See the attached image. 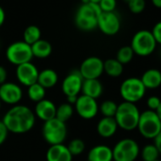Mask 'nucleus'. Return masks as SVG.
Returning a JSON list of instances; mask_svg holds the SVG:
<instances>
[{"label": "nucleus", "instance_id": "nucleus-41", "mask_svg": "<svg viewBox=\"0 0 161 161\" xmlns=\"http://www.w3.org/2000/svg\"><path fill=\"white\" fill-rule=\"evenodd\" d=\"M151 1L155 8L161 9V0H151Z\"/></svg>", "mask_w": 161, "mask_h": 161}, {"label": "nucleus", "instance_id": "nucleus-45", "mask_svg": "<svg viewBox=\"0 0 161 161\" xmlns=\"http://www.w3.org/2000/svg\"><path fill=\"white\" fill-rule=\"evenodd\" d=\"M0 108H1V101H0Z\"/></svg>", "mask_w": 161, "mask_h": 161}, {"label": "nucleus", "instance_id": "nucleus-43", "mask_svg": "<svg viewBox=\"0 0 161 161\" xmlns=\"http://www.w3.org/2000/svg\"><path fill=\"white\" fill-rule=\"evenodd\" d=\"M101 1H102V0H90V2H92V3H97V4H99Z\"/></svg>", "mask_w": 161, "mask_h": 161}, {"label": "nucleus", "instance_id": "nucleus-22", "mask_svg": "<svg viewBox=\"0 0 161 161\" xmlns=\"http://www.w3.org/2000/svg\"><path fill=\"white\" fill-rule=\"evenodd\" d=\"M58 74L51 68H46L39 72L37 83L45 89L54 87L58 83Z\"/></svg>", "mask_w": 161, "mask_h": 161}, {"label": "nucleus", "instance_id": "nucleus-15", "mask_svg": "<svg viewBox=\"0 0 161 161\" xmlns=\"http://www.w3.org/2000/svg\"><path fill=\"white\" fill-rule=\"evenodd\" d=\"M15 73L18 82L22 86L29 87L37 83L39 70L31 62L18 65Z\"/></svg>", "mask_w": 161, "mask_h": 161}, {"label": "nucleus", "instance_id": "nucleus-34", "mask_svg": "<svg viewBox=\"0 0 161 161\" xmlns=\"http://www.w3.org/2000/svg\"><path fill=\"white\" fill-rule=\"evenodd\" d=\"M161 103V100L156 97V96H151L148 98L147 100V106H148V110H151V111H154L158 108V106L160 105Z\"/></svg>", "mask_w": 161, "mask_h": 161}, {"label": "nucleus", "instance_id": "nucleus-4", "mask_svg": "<svg viewBox=\"0 0 161 161\" xmlns=\"http://www.w3.org/2000/svg\"><path fill=\"white\" fill-rule=\"evenodd\" d=\"M156 42L152 34V31L141 30L135 33L132 38L130 47L134 53L140 57L150 56L156 47Z\"/></svg>", "mask_w": 161, "mask_h": 161}, {"label": "nucleus", "instance_id": "nucleus-44", "mask_svg": "<svg viewBox=\"0 0 161 161\" xmlns=\"http://www.w3.org/2000/svg\"><path fill=\"white\" fill-rule=\"evenodd\" d=\"M82 1V4H87L90 2V0H80Z\"/></svg>", "mask_w": 161, "mask_h": 161}, {"label": "nucleus", "instance_id": "nucleus-27", "mask_svg": "<svg viewBox=\"0 0 161 161\" xmlns=\"http://www.w3.org/2000/svg\"><path fill=\"white\" fill-rule=\"evenodd\" d=\"M73 113H74V109H73V106L71 104H69L67 103H62L56 108L55 118L65 123L73 116Z\"/></svg>", "mask_w": 161, "mask_h": 161}, {"label": "nucleus", "instance_id": "nucleus-12", "mask_svg": "<svg viewBox=\"0 0 161 161\" xmlns=\"http://www.w3.org/2000/svg\"><path fill=\"white\" fill-rule=\"evenodd\" d=\"M83 82L84 78L80 75L79 69H73L64 79L62 83V91L66 97H78L80 91H82Z\"/></svg>", "mask_w": 161, "mask_h": 161}, {"label": "nucleus", "instance_id": "nucleus-11", "mask_svg": "<svg viewBox=\"0 0 161 161\" xmlns=\"http://www.w3.org/2000/svg\"><path fill=\"white\" fill-rule=\"evenodd\" d=\"M74 105L77 114L84 119H91L95 118L99 112V104L97 100L85 95L79 96Z\"/></svg>", "mask_w": 161, "mask_h": 161}, {"label": "nucleus", "instance_id": "nucleus-20", "mask_svg": "<svg viewBox=\"0 0 161 161\" xmlns=\"http://www.w3.org/2000/svg\"><path fill=\"white\" fill-rule=\"evenodd\" d=\"M146 89H155L161 86V71L156 68L147 69L140 78Z\"/></svg>", "mask_w": 161, "mask_h": 161}, {"label": "nucleus", "instance_id": "nucleus-32", "mask_svg": "<svg viewBox=\"0 0 161 161\" xmlns=\"http://www.w3.org/2000/svg\"><path fill=\"white\" fill-rule=\"evenodd\" d=\"M128 8L130 12L134 14H141L146 6L145 0H129L127 2Z\"/></svg>", "mask_w": 161, "mask_h": 161}, {"label": "nucleus", "instance_id": "nucleus-5", "mask_svg": "<svg viewBox=\"0 0 161 161\" xmlns=\"http://www.w3.org/2000/svg\"><path fill=\"white\" fill-rule=\"evenodd\" d=\"M146 90L147 89L143 86L140 78L130 77L121 83L119 94L124 102L136 103L144 97Z\"/></svg>", "mask_w": 161, "mask_h": 161}, {"label": "nucleus", "instance_id": "nucleus-18", "mask_svg": "<svg viewBox=\"0 0 161 161\" xmlns=\"http://www.w3.org/2000/svg\"><path fill=\"white\" fill-rule=\"evenodd\" d=\"M83 95L90 97L92 99H99L103 92V86L102 83L99 80V79H89V80H84L82 91Z\"/></svg>", "mask_w": 161, "mask_h": 161}, {"label": "nucleus", "instance_id": "nucleus-9", "mask_svg": "<svg viewBox=\"0 0 161 161\" xmlns=\"http://www.w3.org/2000/svg\"><path fill=\"white\" fill-rule=\"evenodd\" d=\"M6 57L11 64L18 66L31 62L33 55L30 45L24 41H17L8 47L6 50Z\"/></svg>", "mask_w": 161, "mask_h": 161}, {"label": "nucleus", "instance_id": "nucleus-13", "mask_svg": "<svg viewBox=\"0 0 161 161\" xmlns=\"http://www.w3.org/2000/svg\"><path fill=\"white\" fill-rule=\"evenodd\" d=\"M98 28L105 35H115L120 30V19L115 12L102 13L98 18Z\"/></svg>", "mask_w": 161, "mask_h": 161}, {"label": "nucleus", "instance_id": "nucleus-40", "mask_svg": "<svg viewBox=\"0 0 161 161\" xmlns=\"http://www.w3.org/2000/svg\"><path fill=\"white\" fill-rule=\"evenodd\" d=\"M79 97V96H78ZM78 97H76V96H70V97H66V100H67V103H69V104H75L76 103V102H77V99H78Z\"/></svg>", "mask_w": 161, "mask_h": 161}, {"label": "nucleus", "instance_id": "nucleus-2", "mask_svg": "<svg viewBox=\"0 0 161 161\" xmlns=\"http://www.w3.org/2000/svg\"><path fill=\"white\" fill-rule=\"evenodd\" d=\"M100 5L89 2L82 4L77 10L75 24L78 29L84 31H90L98 28V18L102 14Z\"/></svg>", "mask_w": 161, "mask_h": 161}, {"label": "nucleus", "instance_id": "nucleus-17", "mask_svg": "<svg viewBox=\"0 0 161 161\" xmlns=\"http://www.w3.org/2000/svg\"><path fill=\"white\" fill-rule=\"evenodd\" d=\"M47 161H72V154L64 144L50 145L46 154Z\"/></svg>", "mask_w": 161, "mask_h": 161}, {"label": "nucleus", "instance_id": "nucleus-36", "mask_svg": "<svg viewBox=\"0 0 161 161\" xmlns=\"http://www.w3.org/2000/svg\"><path fill=\"white\" fill-rule=\"evenodd\" d=\"M9 131L2 120H0V146H1L7 139Z\"/></svg>", "mask_w": 161, "mask_h": 161}, {"label": "nucleus", "instance_id": "nucleus-26", "mask_svg": "<svg viewBox=\"0 0 161 161\" xmlns=\"http://www.w3.org/2000/svg\"><path fill=\"white\" fill-rule=\"evenodd\" d=\"M28 97L34 103H39L46 99V89L38 83L28 87Z\"/></svg>", "mask_w": 161, "mask_h": 161}, {"label": "nucleus", "instance_id": "nucleus-31", "mask_svg": "<svg viewBox=\"0 0 161 161\" xmlns=\"http://www.w3.org/2000/svg\"><path fill=\"white\" fill-rule=\"evenodd\" d=\"M67 148H68L70 153L72 154V156L80 155L84 153V151L86 149V143L80 138H74L69 142V144L67 145Z\"/></svg>", "mask_w": 161, "mask_h": 161}, {"label": "nucleus", "instance_id": "nucleus-10", "mask_svg": "<svg viewBox=\"0 0 161 161\" xmlns=\"http://www.w3.org/2000/svg\"><path fill=\"white\" fill-rule=\"evenodd\" d=\"M79 71L84 80L99 79L103 73V61L96 56H91L83 61Z\"/></svg>", "mask_w": 161, "mask_h": 161}, {"label": "nucleus", "instance_id": "nucleus-16", "mask_svg": "<svg viewBox=\"0 0 161 161\" xmlns=\"http://www.w3.org/2000/svg\"><path fill=\"white\" fill-rule=\"evenodd\" d=\"M56 108L57 106L53 102L47 99H44L41 102L37 103L34 108V115L44 122L50 120L56 116Z\"/></svg>", "mask_w": 161, "mask_h": 161}, {"label": "nucleus", "instance_id": "nucleus-29", "mask_svg": "<svg viewBox=\"0 0 161 161\" xmlns=\"http://www.w3.org/2000/svg\"><path fill=\"white\" fill-rule=\"evenodd\" d=\"M140 154L143 161H154L158 159L159 152L154 144H147L142 148Z\"/></svg>", "mask_w": 161, "mask_h": 161}, {"label": "nucleus", "instance_id": "nucleus-25", "mask_svg": "<svg viewBox=\"0 0 161 161\" xmlns=\"http://www.w3.org/2000/svg\"><path fill=\"white\" fill-rule=\"evenodd\" d=\"M23 41L31 46L41 39V30L35 25H31L26 28L23 33Z\"/></svg>", "mask_w": 161, "mask_h": 161}, {"label": "nucleus", "instance_id": "nucleus-3", "mask_svg": "<svg viewBox=\"0 0 161 161\" xmlns=\"http://www.w3.org/2000/svg\"><path fill=\"white\" fill-rule=\"evenodd\" d=\"M140 112L136 103L123 102L118 105L114 119L119 128L125 131H133L137 127Z\"/></svg>", "mask_w": 161, "mask_h": 161}, {"label": "nucleus", "instance_id": "nucleus-24", "mask_svg": "<svg viewBox=\"0 0 161 161\" xmlns=\"http://www.w3.org/2000/svg\"><path fill=\"white\" fill-rule=\"evenodd\" d=\"M103 72L109 77L118 78L123 72V65L117 59H107L103 62Z\"/></svg>", "mask_w": 161, "mask_h": 161}, {"label": "nucleus", "instance_id": "nucleus-14", "mask_svg": "<svg viewBox=\"0 0 161 161\" xmlns=\"http://www.w3.org/2000/svg\"><path fill=\"white\" fill-rule=\"evenodd\" d=\"M23 98V91L19 85L6 82L0 86V101L10 105H16Z\"/></svg>", "mask_w": 161, "mask_h": 161}, {"label": "nucleus", "instance_id": "nucleus-30", "mask_svg": "<svg viewBox=\"0 0 161 161\" xmlns=\"http://www.w3.org/2000/svg\"><path fill=\"white\" fill-rule=\"evenodd\" d=\"M118 109V104L113 101H104L99 107L102 115L105 118H114Z\"/></svg>", "mask_w": 161, "mask_h": 161}, {"label": "nucleus", "instance_id": "nucleus-35", "mask_svg": "<svg viewBox=\"0 0 161 161\" xmlns=\"http://www.w3.org/2000/svg\"><path fill=\"white\" fill-rule=\"evenodd\" d=\"M152 34H153L156 44L161 45V21L157 22L153 26V28L152 30Z\"/></svg>", "mask_w": 161, "mask_h": 161}, {"label": "nucleus", "instance_id": "nucleus-8", "mask_svg": "<svg viewBox=\"0 0 161 161\" xmlns=\"http://www.w3.org/2000/svg\"><path fill=\"white\" fill-rule=\"evenodd\" d=\"M113 161H136L140 153L137 142L132 138H123L112 149Z\"/></svg>", "mask_w": 161, "mask_h": 161}, {"label": "nucleus", "instance_id": "nucleus-1", "mask_svg": "<svg viewBox=\"0 0 161 161\" xmlns=\"http://www.w3.org/2000/svg\"><path fill=\"white\" fill-rule=\"evenodd\" d=\"M35 119L36 117L30 107L16 104L7 111L2 121L6 125L9 133L25 134L33 128Z\"/></svg>", "mask_w": 161, "mask_h": 161}, {"label": "nucleus", "instance_id": "nucleus-28", "mask_svg": "<svg viewBox=\"0 0 161 161\" xmlns=\"http://www.w3.org/2000/svg\"><path fill=\"white\" fill-rule=\"evenodd\" d=\"M134 55H135V53H134L132 47H131L130 46H124V47H120V48L118 50L116 59H117L122 65H124V64H129V63L133 60Z\"/></svg>", "mask_w": 161, "mask_h": 161}, {"label": "nucleus", "instance_id": "nucleus-23", "mask_svg": "<svg viewBox=\"0 0 161 161\" xmlns=\"http://www.w3.org/2000/svg\"><path fill=\"white\" fill-rule=\"evenodd\" d=\"M31 52L33 57L39 58V59H45L47 58L51 52H52V47L49 42L40 39L36 43L31 46Z\"/></svg>", "mask_w": 161, "mask_h": 161}, {"label": "nucleus", "instance_id": "nucleus-21", "mask_svg": "<svg viewBox=\"0 0 161 161\" xmlns=\"http://www.w3.org/2000/svg\"><path fill=\"white\" fill-rule=\"evenodd\" d=\"M118 124L114 118H105L103 117L97 124V132L98 134L104 138H109L113 136L117 130Z\"/></svg>", "mask_w": 161, "mask_h": 161}, {"label": "nucleus", "instance_id": "nucleus-7", "mask_svg": "<svg viewBox=\"0 0 161 161\" xmlns=\"http://www.w3.org/2000/svg\"><path fill=\"white\" fill-rule=\"evenodd\" d=\"M42 134L44 139L50 145L63 144L67 136L66 124L56 118L44 122Z\"/></svg>", "mask_w": 161, "mask_h": 161}, {"label": "nucleus", "instance_id": "nucleus-19", "mask_svg": "<svg viewBox=\"0 0 161 161\" xmlns=\"http://www.w3.org/2000/svg\"><path fill=\"white\" fill-rule=\"evenodd\" d=\"M87 161H113L112 149L103 144L96 145L88 152Z\"/></svg>", "mask_w": 161, "mask_h": 161}, {"label": "nucleus", "instance_id": "nucleus-38", "mask_svg": "<svg viewBox=\"0 0 161 161\" xmlns=\"http://www.w3.org/2000/svg\"><path fill=\"white\" fill-rule=\"evenodd\" d=\"M154 139V146L156 147V149L159 152V154H161V132L153 138Z\"/></svg>", "mask_w": 161, "mask_h": 161}, {"label": "nucleus", "instance_id": "nucleus-37", "mask_svg": "<svg viewBox=\"0 0 161 161\" xmlns=\"http://www.w3.org/2000/svg\"><path fill=\"white\" fill-rule=\"evenodd\" d=\"M7 77H8V72H7L6 68L2 65H0V86L6 83Z\"/></svg>", "mask_w": 161, "mask_h": 161}, {"label": "nucleus", "instance_id": "nucleus-6", "mask_svg": "<svg viewBox=\"0 0 161 161\" xmlns=\"http://www.w3.org/2000/svg\"><path fill=\"white\" fill-rule=\"evenodd\" d=\"M136 129L143 137L153 139L161 132V121L154 111L146 110L140 113Z\"/></svg>", "mask_w": 161, "mask_h": 161}, {"label": "nucleus", "instance_id": "nucleus-39", "mask_svg": "<svg viewBox=\"0 0 161 161\" xmlns=\"http://www.w3.org/2000/svg\"><path fill=\"white\" fill-rule=\"evenodd\" d=\"M5 18H6V14H5V12L3 10V8L0 6V28H1L5 22Z\"/></svg>", "mask_w": 161, "mask_h": 161}, {"label": "nucleus", "instance_id": "nucleus-46", "mask_svg": "<svg viewBox=\"0 0 161 161\" xmlns=\"http://www.w3.org/2000/svg\"><path fill=\"white\" fill-rule=\"evenodd\" d=\"M154 161H161V160H159V159H157V160H154Z\"/></svg>", "mask_w": 161, "mask_h": 161}, {"label": "nucleus", "instance_id": "nucleus-42", "mask_svg": "<svg viewBox=\"0 0 161 161\" xmlns=\"http://www.w3.org/2000/svg\"><path fill=\"white\" fill-rule=\"evenodd\" d=\"M155 114L157 115L158 119H160V121H161V103H160V105L158 106V108L155 110Z\"/></svg>", "mask_w": 161, "mask_h": 161}, {"label": "nucleus", "instance_id": "nucleus-33", "mask_svg": "<svg viewBox=\"0 0 161 161\" xmlns=\"http://www.w3.org/2000/svg\"><path fill=\"white\" fill-rule=\"evenodd\" d=\"M99 5L103 13L115 12V9L117 7V0H102Z\"/></svg>", "mask_w": 161, "mask_h": 161}]
</instances>
